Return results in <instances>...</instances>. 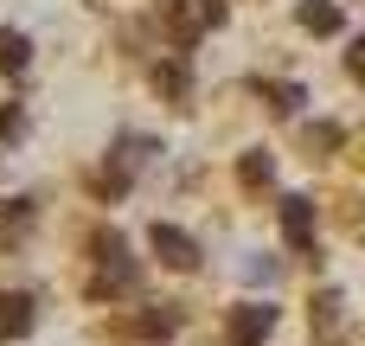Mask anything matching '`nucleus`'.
I'll return each mask as SVG.
<instances>
[{"mask_svg":"<svg viewBox=\"0 0 365 346\" xmlns=\"http://www.w3.org/2000/svg\"><path fill=\"white\" fill-rule=\"evenodd\" d=\"M90 257H96V276H90V302H115V295H128L135 283H141V263L128 257V238L115 231V225H103V231H90Z\"/></svg>","mask_w":365,"mask_h":346,"instance_id":"1","label":"nucleus"},{"mask_svg":"<svg viewBox=\"0 0 365 346\" xmlns=\"http://www.w3.org/2000/svg\"><path fill=\"white\" fill-rule=\"evenodd\" d=\"M154 154H160L154 135H135V128L115 135V141H109V161H103V173H96V193H103V199H122V193L141 180V167H148Z\"/></svg>","mask_w":365,"mask_h":346,"instance_id":"2","label":"nucleus"},{"mask_svg":"<svg viewBox=\"0 0 365 346\" xmlns=\"http://www.w3.org/2000/svg\"><path fill=\"white\" fill-rule=\"evenodd\" d=\"M103 334H109V340H148V346H160V340L180 334V308H173V302H148L141 315H115Z\"/></svg>","mask_w":365,"mask_h":346,"instance_id":"3","label":"nucleus"},{"mask_svg":"<svg viewBox=\"0 0 365 346\" xmlns=\"http://www.w3.org/2000/svg\"><path fill=\"white\" fill-rule=\"evenodd\" d=\"M276 334V302H244V308H231V321H225V340L231 346H263Z\"/></svg>","mask_w":365,"mask_h":346,"instance_id":"4","label":"nucleus"},{"mask_svg":"<svg viewBox=\"0 0 365 346\" xmlns=\"http://www.w3.org/2000/svg\"><path fill=\"white\" fill-rule=\"evenodd\" d=\"M148 244H154V257H160L167 270H180V276H192V270H199V244H192V231H180V225H167V218H160V225L148 231Z\"/></svg>","mask_w":365,"mask_h":346,"instance_id":"5","label":"nucleus"},{"mask_svg":"<svg viewBox=\"0 0 365 346\" xmlns=\"http://www.w3.org/2000/svg\"><path fill=\"white\" fill-rule=\"evenodd\" d=\"M282 238L295 244V257H314V199H302V193L282 199Z\"/></svg>","mask_w":365,"mask_h":346,"instance_id":"6","label":"nucleus"},{"mask_svg":"<svg viewBox=\"0 0 365 346\" xmlns=\"http://www.w3.org/2000/svg\"><path fill=\"white\" fill-rule=\"evenodd\" d=\"M154 19H160V32L173 39V51H186V45H192V39L205 32V19H199V13H192L186 0H160V6H154Z\"/></svg>","mask_w":365,"mask_h":346,"instance_id":"7","label":"nucleus"},{"mask_svg":"<svg viewBox=\"0 0 365 346\" xmlns=\"http://www.w3.org/2000/svg\"><path fill=\"white\" fill-rule=\"evenodd\" d=\"M154 90H160L173 109H186V103H192V64H186V58H160V64H154Z\"/></svg>","mask_w":365,"mask_h":346,"instance_id":"8","label":"nucleus"},{"mask_svg":"<svg viewBox=\"0 0 365 346\" xmlns=\"http://www.w3.org/2000/svg\"><path fill=\"white\" fill-rule=\"evenodd\" d=\"M32 321H38L32 295H26V289H6V295H0V340H26Z\"/></svg>","mask_w":365,"mask_h":346,"instance_id":"9","label":"nucleus"},{"mask_svg":"<svg viewBox=\"0 0 365 346\" xmlns=\"http://www.w3.org/2000/svg\"><path fill=\"white\" fill-rule=\"evenodd\" d=\"M237 186H244V193H269V186H276V154H269V148H250V154L237 161Z\"/></svg>","mask_w":365,"mask_h":346,"instance_id":"10","label":"nucleus"},{"mask_svg":"<svg viewBox=\"0 0 365 346\" xmlns=\"http://www.w3.org/2000/svg\"><path fill=\"white\" fill-rule=\"evenodd\" d=\"M295 19H302V26L314 32V39H334V32L346 26V13H340V0H302V6H295Z\"/></svg>","mask_w":365,"mask_h":346,"instance_id":"11","label":"nucleus"},{"mask_svg":"<svg viewBox=\"0 0 365 346\" xmlns=\"http://www.w3.org/2000/svg\"><path fill=\"white\" fill-rule=\"evenodd\" d=\"M340 148H346V128H340V122H308V128H302V154H308V161H327V154H340Z\"/></svg>","mask_w":365,"mask_h":346,"instance_id":"12","label":"nucleus"},{"mask_svg":"<svg viewBox=\"0 0 365 346\" xmlns=\"http://www.w3.org/2000/svg\"><path fill=\"white\" fill-rule=\"evenodd\" d=\"M308 308H314V334L334 340V334H340V315H346V295H340V289H321Z\"/></svg>","mask_w":365,"mask_h":346,"instance_id":"13","label":"nucleus"},{"mask_svg":"<svg viewBox=\"0 0 365 346\" xmlns=\"http://www.w3.org/2000/svg\"><path fill=\"white\" fill-rule=\"evenodd\" d=\"M26 64H32V39H26V32H13V26H0V71H6V77H19Z\"/></svg>","mask_w":365,"mask_h":346,"instance_id":"14","label":"nucleus"},{"mask_svg":"<svg viewBox=\"0 0 365 346\" xmlns=\"http://www.w3.org/2000/svg\"><path fill=\"white\" fill-rule=\"evenodd\" d=\"M263 96H269V109H276V116H295V109L308 103V96H302V83H263Z\"/></svg>","mask_w":365,"mask_h":346,"instance_id":"15","label":"nucleus"},{"mask_svg":"<svg viewBox=\"0 0 365 346\" xmlns=\"http://www.w3.org/2000/svg\"><path fill=\"white\" fill-rule=\"evenodd\" d=\"M26 135V109L13 103V109H0V141H19Z\"/></svg>","mask_w":365,"mask_h":346,"instance_id":"16","label":"nucleus"},{"mask_svg":"<svg viewBox=\"0 0 365 346\" xmlns=\"http://www.w3.org/2000/svg\"><path fill=\"white\" fill-rule=\"evenodd\" d=\"M346 71H353V77H359V83H365V32H359V39H353V51H346Z\"/></svg>","mask_w":365,"mask_h":346,"instance_id":"17","label":"nucleus"},{"mask_svg":"<svg viewBox=\"0 0 365 346\" xmlns=\"http://www.w3.org/2000/svg\"><path fill=\"white\" fill-rule=\"evenodd\" d=\"M244 276H250V283H269V276H276V263H269V257H250V263H244Z\"/></svg>","mask_w":365,"mask_h":346,"instance_id":"18","label":"nucleus"},{"mask_svg":"<svg viewBox=\"0 0 365 346\" xmlns=\"http://www.w3.org/2000/svg\"><path fill=\"white\" fill-rule=\"evenodd\" d=\"M199 19L205 26H225V0H199Z\"/></svg>","mask_w":365,"mask_h":346,"instance_id":"19","label":"nucleus"},{"mask_svg":"<svg viewBox=\"0 0 365 346\" xmlns=\"http://www.w3.org/2000/svg\"><path fill=\"white\" fill-rule=\"evenodd\" d=\"M359 167H365V135H359Z\"/></svg>","mask_w":365,"mask_h":346,"instance_id":"20","label":"nucleus"}]
</instances>
